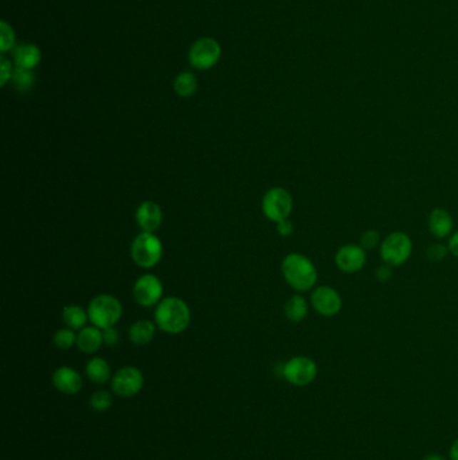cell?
Wrapping results in <instances>:
<instances>
[{
	"mask_svg": "<svg viewBox=\"0 0 458 460\" xmlns=\"http://www.w3.org/2000/svg\"><path fill=\"white\" fill-rule=\"evenodd\" d=\"M191 322V311L188 304L179 298H163L155 310V323L161 331L180 334Z\"/></svg>",
	"mask_w": 458,
	"mask_h": 460,
	"instance_id": "cell-1",
	"label": "cell"
},
{
	"mask_svg": "<svg viewBox=\"0 0 458 460\" xmlns=\"http://www.w3.org/2000/svg\"><path fill=\"white\" fill-rule=\"evenodd\" d=\"M281 272L287 284L300 292L315 287L317 281L316 266L302 254H287L281 263Z\"/></svg>",
	"mask_w": 458,
	"mask_h": 460,
	"instance_id": "cell-2",
	"label": "cell"
},
{
	"mask_svg": "<svg viewBox=\"0 0 458 460\" xmlns=\"http://www.w3.org/2000/svg\"><path fill=\"white\" fill-rule=\"evenodd\" d=\"M89 321L93 326L105 330L108 327H115L123 316V306L120 300L113 295L101 294L93 298L88 307Z\"/></svg>",
	"mask_w": 458,
	"mask_h": 460,
	"instance_id": "cell-3",
	"label": "cell"
},
{
	"mask_svg": "<svg viewBox=\"0 0 458 460\" xmlns=\"http://www.w3.org/2000/svg\"><path fill=\"white\" fill-rule=\"evenodd\" d=\"M131 256L136 265L149 269L161 263L163 242L155 233L141 231L131 245Z\"/></svg>",
	"mask_w": 458,
	"mask_h": 460,
	"instance_id": "cell-4",
	"label": "cell"
},
{
	"mask_svg": "<svg viewBox=\"0 0 458 460\" xmlns=\"http://www.w3.org/2000/svg\"><path fill=\"white\" fill-rule=\"evenodd\" d=\"M412 251L410 237L402 231H394L382 242L380 257L386 264L400 266L410 259Z\"/></svg>",
	"mask_w": 458,
	"mask_h": 460,
	"instance_id": "cell-5",
	"label": "cell"
},
{
	"mask_svg": "<svg viewBox=\"0 0 458 460\" xmlns=\"http://www.w3.org/2000/svg\"><path fill=\"white\" fill-rule=\"evenodd\" d=\"M317 364L310 357L297 356L283 365V377L295 386H307L317 377Z\"/></svg>",
	"mask_w": 458,
	"mask_h": 460,
	"instance_id": "cell-6",
	"label": "cell"
},
{
	"mask_svg": "<svg viewBox=\"0 0 458 460\" xmlns=\"http://www.w3.org/2000/svg\"><path fill=\"white\" fill-rule=\"evenodd\" d=\"M293 210V199L284 187L270 189L263 198V211L265 217L273 222L289 219Z\"/></svg>",
	"mask_w": 458,
	"mask_h": 460,
	"instance_id": "cell-7",
	"label": "cell"
},
{
	"mask_svg": "<svg viewBox=\"0 0 458 460\" xmlns=\"http://www.w3.org/2000/svg\"><path fill=\"white\" fill-rule=\"evenodd\" d=\"M220 58V46L213 38L198 39L190 49L188 61L198 70H208L215 66Z\"/></svg>",
	"mask_w": 458,
	"mask_h": 460,
	"instance_id": "cell-8",
	"label": "cell"
},
{
	"mask_svg": "<svg viewBox=\"0 0 458 460\" xmlns=\"http://www.w3.org/2000/svg\"><path fill=\"white\" fill-rule=\"evenodd\" d=\"M163 283L161 279L152 274L138 277L133 286V298L141 307H155L163 300Z\"/></svg>",
	"mask_w": 458,
	"mask_h": 460,
	"instance_id": "cell-9",
	"label": "cell"
},
{
	"mask_svg": "<svg viewBox=\"0 0 458 460\" xmlns=\"http://www.w3.org/2000/svg\"><path fill=\"white\" fill-rule=\"evenodd\" d=\"M144 386V376L135 366L121 368L112 380V389L118 397L129 399L136 396Z\"/></svg>",
	"mask_w": 458,
	"mask_h": 460,
	"instance_id": "cell-10",
	"label": "cell"
},
{
	"mask_svg": "<svg viewBox=\"0 0 458 460\" xmlns=\"http://www.w3.org/2000/svg\"><path fill=\"white\" fill-rule=\"evenodd\" d=\"M310 303L315 311L322 316H333L342 310V298L339 292L327 286L317 287L312 292Z\"/></svg>",
	"mask_w": 458,
	"mask_h": 460,
	"instance_id": "cell-11",
	"label": "cell"
},
{
	"mask_svg": "<svg viewBox=\"0 0 458 460\" xmlns=\"http://www.w3.org/2000/svg\"><path fill=\"white\" fill-rule=\"evenodd\" d=\"M366 251L359 245H345L335 257L337 268L345 274L359 272L366 264Z\"/></svg>",
	"mask_w": 458,
	"mask_h": 460,
	"instance_id": "cell-12",
	"label": "cell"
},
{
	"mask_svg": "<svg viewBox=\"0 0 458 460\" xmlns=\"http://www.w3.org/2000/svg\"><path fill=\"white\" fill-rule=\"evenodd\" d=\"M135 217L140 229L148 233H155L161 226L163 211L156 202L146 201L138 207Z\"/></svg>",
	"mask_w": 458,
	"mask_h": 460,
	"instance_id": "cell-13",
	"label": "cell"
},
{
	"mask_svg": "<svg viewBox=\"0 0 458 460\" xmlns=\"http://www.w3.org/2000/svg\"><path fill=\"white\" fill-rule=\"evenodd\" d=\"M82 377L78 371L70 366H61L53 374V385L57 391L65 394H77L82 389Z\"/></svg>",
	"mask_w": 458,
	"mask_h": 460,
	"instance_id": "cell-14",
	"label": "cell"
},
{
	"mask_svg": "<svg viewBox=\"0 0 458 460\" xmlns=\"http://www.w3.org/2000/svg\"><path fill=\"white\" fill-rule=\"evenodd\" d=\"M103 345V330L96 326H85L77 335V346L85 354L97 353Z\"/></svg>",
	"mask_w": 458,
	"mask_h": 460,
	"instance_id": "cell-15",
	"label": "cell"
},
{
	"mask_svg": "<svg viewBox=\"0 0 458 460\" xmlns=\"http://www.w3.org/2000/svg\"><path fill=\"white\" fill-rule=\"evenodd\" d=\"M429 229L437 239H445L453 230V219L445 209H434L429 216Z\"/></svg>",
	"mask_w": 458,
	"mask_h": 460,
	"instance_id": "cell-16",
	"label": "cell"
},
{
	"mask_svg": "<svg viewBox=\"0 0 458 460\" xmlns=\"http://www.w3.org/2000/svg\"><path fill=\"white\" fill-rule=\"evenodd\" d=\"M41 59H42L41 50L30 44L18 47L14 53V61L16 64V68H21V69H35L39 65Z\"/></svg>",
	"mask_w": 458,
	"mask_h": 460,
	"instance_id": "cell-17",
	"label": "cell"
},
{
	"mask_svg": "<svg viewBox=\"0 0 458 460\" xmlns=\"http://www.w3.org/2000/svg\"><path fill=\"white\" fill-rule=\"evenodd\" d=\"M156 333V323L151 321H138L129 329V339L138 346L148 345Z\"/></svg>",
	"mask_w": 458,
	"mask_h": 460,
	"instance_id": "cell-18",
	"label": "cell"
},
{
	"mask_svg": "<svg viewBox=\"0 0 458 460\" xmlns=\"http://www.w3.org/2000/svg\"><path fill=\"white\" fill-rule=\"evenodd\" d=\"M86 376L88 379L94 382L103 385L111 379V366L103 358L94 357L86 364Z\"/></svg>",
	"mask_w": 458,
	"mask_h": 460,
	"instance_id": "cell-19",
	"label": "cell"
},
{
	"mask_svg": "<svg viewBox=\"0 0 458 460\" xmlns=\"http://www.w3.org/2000/svg\"><path fill=\"white\" fill-rule=\"evenodd\" d=\"M62 321L71 330H82L89 321L88 311L83 310L81 306L70 304L62 311Z\"/></svg>",
	"mask_w": 458,
	"mask_h": 460,
	"instance_id": "cell-20",
	"label": "cell"
},
{
	"mask_svg": "<svg viewBox=\"0 0 458 460\" xmlns=\"http://www.w3.org/2000/svg\"><path fill=\"white\" fill-rule=\"evenodd\" d=\"M285 316L290 322L298 323L304 321L308 315V303L304 296L293 295L285 303Z\"/></svg>",
	"mask_w": 458,
	"mask_h": 460,
	"instance_id": "cell-21",
	"label": "cell"
},
{
	"mask_svg": "<svg viewBox=\"0 0 458 460\" xmlns=\"http://www.w3.org/2000/svg\"><path fill=\"white\" fill-rule=\"evenodd\" d=\"M173 89L180 97H191L198 89V80L193 73H180L173 82Z\"/></svg>",
	"mask_w": 458,
	"mask_h": 460,
	"instance_id": "cell-22",
	"label": "cell"
},
{
	"mask_svg": "<svg viewBox=\"0 0 458 460\" xmlns=\"http://www.w3.org/2000/svg\"><path fill=\"white\" fill-rule=\"evenodd\" d=\"M11 80L19 92H27L34 86L35 76L31 70L16 68L12 73Z\"/></svg>",
	"mask_w": 458,
	"mask_h": 460,
	"instance_id": "cell-23",
	"label": "cell"
},
{
	"mask_svg": "<svg viewBox=\"0 0 458 460\" xmlns=\"http://www.w3.org/2000/svg\"><path fill=\"white\" fill-rule=\"evenodd\" d=\"M53 342L61 350H69L77 344V335L74 333V330H71L69 327L61 329L54 334Z\"/></svg>",
	"mask_w": 458,
	"mask_h": 460,
	"instance_id": "cell-24",
	"label": "cell"
},
{
	"mask_svg": "<svg viewBox=\"0 0 458 460\" xmlns=\"http://www.w3.org/2000/svg\"><path fill=\"white\" fill-rule=\"evenodd\" d=\"M113 404V397L108 391H94L91 397V406L96 412H106Z\"/></svg>",
	"mask_w": 458,
	"mask_h": 460,
	"instance_id": "cell-25",
	"label": "cell"
},
{
	"mask_svg": "<svg viewBox=\"0 0 458 460\" xmlns=\"http://www.w3.org/2000/svg\"><path fill=\"white\" fill-rule=\"evenodd\" d=\"M0 27H1L0 29V50H1V53H6L14 46L15 34H14L11 26L4 21H1Z\"/></svg>",
	"mask_w": 458,
	"mask_h": 460,
	"instance_id": "cell-26",
	"label": "cell"
},
{
	"mask_svg": "<svg viewBox=\"0 0 458 460\" xmlns=\"http://www.w3.org/2000/svg\"><path fill=\"white\" fill-rule=\"evenodd\" d=\"M449 248L442 244H432L427 251H426V257L432 263H439L447 257Z\"/></svg>",
	"mask_w": 458,
	"mask_h": 460,
	"instance_id": "cell-27",
	"label": "cell"
},
{
	"mask_svg": "<svg viewBox=\"0 0 458 460\" xmlns=\"http://www.w3.org/2000/svg\"><path fill=\"white\" fill-rule=\"evenodd\" d=\"M379 242H380V234L377 230H367L363 233V236L360 239V245H362V248L365 251L374 249Z\"/></svg>",
	"mask_w": 458,
	"mask_h": 460,
	"instance_id": "cell-28",
	"label": "cell"
},
{
	"mask_svg": "<svg viewBox=\"0 0 458 460\" xmlns=\"http://www.w3.org/2000/svg\"><path fill=\"white\" fill-rule=\"evenodd\" d=\"M103 345L115 347L120 342V334L115 327H108L103 330Z\"/></svg>",
	"mask_w": 458,
	"mask_h": 460,
	"instance_id": "cell-29",
	"label": "cell"
},
{
	"mask_svg": "<svg viewBox=\"0 0 458 460\" xmlns=\"http://www.w3.org/2000/svg\"><path fill=\"white\" fill-rule=\"evenodd\" d=\"M11 62L6 57H1V76H0V85L6 86L7 81L12 79Z\"/></svg>",
	"mask_w": 458,
	"mask_h": 460,
	"instance_id": "cell-30",
	"label": "cell"
},
{
	"mask_svg": "<svg viewBox=\"0 0 458 460\" xmlns=\"http://www.w3.org/2000/svg\"><path fill=\"white\" fill-rule=\"evenodd\" d=\"M391 277H392L391 265H382V266H379L378 269H377V279H378V281H380V283H387V281H390Z\"/></svg>",
	"mask_w": 458,
	"mask_h": 460,
	"instance_id": "cell-31",
	"label": "cell"
},
{
	"mask_svg": "<svg viewBox=\"0 0 458 460\" xmlns=\"http://www.w3.org/2000/svg\"><path fill=\"white\" fill-rule=\"evenodd\" d=\"M277 231H278L280 236L287 237V236H290L293 233V224L289 219L280 221V222H277Z\"/></svg>",
	"mask_w": 458,
	"mask_h": 460,
	"instance_id": "cell-32",
	"label": "cell"
},
{
	"mask_svg": "<svg viewBox=\"0 0 458 460\" xmlns=\"http://www.w3.org/2000/svg\"><path fill=\"white\" fill-rule=\"evenodd\" d=\"M447 248H449V252L458 259V231L452 236Z\"/></svg>",
	"mask_w": 458,
	"mask_h": 460,
	"instance_id": "cell-33",
	"label": "cell"
},
{
	"mask_svg": "<svg viewBox=\"0 0 458 460\" xmlns=\"http://www.w3.org/2000/svg\"><path fill=\"white\" fill-rule=\"evenodd\" d=\"M449 459L458 460V439L453 441V444L450 446L449 449Z\"/></svg>",
	"mask_w": 458,
	"mask_h": 460,
	"instance_id": "cell-34",
	"label": "cell"
},
{
	"mask_svg": "<svg viewBox=\"0 0 458 460\" xmlns=\"http://www.w3.org/2000/svg\"><path fill=\"white\" fill-rule=\"evenodd\" d=\"M422 460H447L442 455H439V454H429V455H426L424 456V459Z\"/></svg>",
	"mask_w": 458,
	"mask_h": 460,
	"instance_id": "cell-35",
	"label": "cell"
}]
</instances>
